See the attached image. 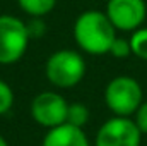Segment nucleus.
Here are the masks:
<instances>
[{"label":"nucleus","mask_w":147,"mask_h":146,"mask_svg":"<svg viewBox=\"0 0 147 146\" xmlns=\"http://www.w3.org/2000/svg\"><path fill=\"white\" fill-rule=\"evenodd\" d=\"M19 7L22 12H26L31 17H45L46 14H50L55 5L57 0H17Z\"/></svg>","instance_id":"obj_9"},{"label":"nucleus","mask_w":147,"mask_h":146,"mask_svg":"<svg viewBox=\"0 0 147 146\" xmlns=\"http://www.w3.org/2000/svg\"><path fill=\"white\" fill-rule=\"evenodd\" d=\"M132 55L140 60H147V28H139L130 36Z\"/></svg>","instance_id":"obj_11"},{"label":"nucleus","mask_w":147,"mask_h":146,"mask_svg":"<svg viewBox=\"0 0 147 146\" xmlns=\"http://www.w3.org/2000/svg\"><path fill=\"white\" fill-rule=\"evenodd\" d=\"M14 100H16V96H14L10 84L5 83L3 79H0V115H5L12 110Z\"/></svg>","instance_id":"obj_12"},{"label":"nucleus","mask_w":147,"mask_h":146,"mask_svg":"<svg viewBox=\"0 0 147 146\" xmlns=\"http://www.w3.org/2000/svg\"><path fill=\"white\" fill-rule=\"evenodd\" d=\"M89 122V108L84 103H69V110H67V124L75 126V127H82Z\"/></svg>","instance_id":"obj_10"},{"label":"nucleus","mask_w":147,"mask_h":146,"mask_svg":"<svg viewBox=\"0 0 147 146\" xmlns=\"http://www.w3.org/2000/svg\"><path fill=\"white\" fill-rule=\"evenodd\" d=\"M147 0H108L106 16L116 31H135L142 28L147 16Z\"/></svg>","instance_id":"obj_7"},{"label":"nucleus","mask_w":147,"mask_h":146,"mask_svg":"<svg viewBox=\"0 0 147 146\" xmlns=\"http://www.w3.org/2000/svg\"><path fill=\"white\" fill-rule=\"evenodd\" d=\"M28 24V31H29V36L31 38H36V36H41L45 33V23L41 21V17H31Z\"/></svg>","instance_id":"obj_15"},{"label":"nucleus","mask_w":147,"mask_h":146,"mask_svg":"<svg viewBox=\"0 0 147 146\" xmlns=\"http://www.w3.org/2000/svg\"><path fill=\"white\" fill-rule=\"evenodd\" d=\"M144 102V91L137 79L116 76L105 88V103L116 117H130Z\"/></svg>","instance_id":"obj_3"},{"label":"nucleus","mask_w":147,"mask_h":146,"mask_svg":"<svg viewBox=\"0 0 147 146\" xmlns=\"http://www.w3.org/2000/svg\"><path fill=\"white\" fill-rule=\"evenodd\" d=\"M116 38V29L106 12L86 10L74 23V40L77 46L91 55H105Z\"/></svg>","instance_id":"obj_1"},{"label":"nucleus","mask_w":147,"mask_h":146,"mask_svg":"<svg viewBox=\"0 0 147 146\" xmlns=\"http://www.w3.org/2000/svg\"><path fill=\"white\" fill-rule=\"evenodd\" d=\"M45 76L48 83L55 88H75L86 76V60L77 50H57L46 59Z\"/></svg>","instance_id":"obj_2"},{"label":"nucleus","mask_w":147,"mask_h":146,"mask_svg":"<svg viewBox=\"0 0 147 146\" xmlns=\"http://www.w3.org/2000/svg\"><path fill=\"white\" fill-rule=\"evenodd\" d=\"M142 132L130 117L108 119L96 132L94 146H140Z\"/></svg>","instance_id":"obj_5"},{"label":"nucleus","mask_w":147,"mask_h":146,"mask_svg":"<svg viewBox=\"0 0 147 146\" xmlns=\"http://www.w3.org/2000/svg\"><path fill=\"white\" fill-rule=\"evenodd\" d=\"M28 24L10 14H0V65L19 62L29 46Z\"/></svg>","instance_id":"obj_4"},{"label":"nucleus","mask_w":147,"mask_h":146,"mask_svg":"<svg viewBox=\"0 0 147 146\" xmlns=\"http://www.w3.org/2000/svg\"><path fill=\"white\" fill-rule=\"evenodd\" d=\"M108 53H110L111 57H115V59H127V57H130V55H132L130 40L116 36L115 41L111 43V48H110Z\"/></svg>","instance_id":"obj_13"},{"label":"nucleus","mask_w":147,"mask_h":146,"mask_svg":"<svg viewBox=\"0 0 147 146\" xmlns=\"http://www.w3.org/2000/svg\"><path fill=\"white\" fill-rule=\"evenodd\" d=\"M0 146H9V143H7V139L0 134Z\"/></svg>","instance_id":"obj_16"},{"label":"nucleus","mask_w":147,"mask_h":146,"mask_svg":"<svg viewBox=\"0 0 147 146\" xmlns=\"http://www.w3.org/2000/svg\"><path fill=\"white\" fill-rule=\"evenodd\" d=\"M134 122L137 124L142 134H147V102H142V105L134 113Z\"/></svg>","instance_id":"obj_14"},{"label":"nucleus","mask_w":147,"mask_h":146,"mask_svg":"<svg viewBox=\"0 0 147 146\" xmlns=\"http://www.w3.org/2000/svg\"><path fill=\"white\" fill-rule=\"evenodd\" d=\"M41 146H92L86 131L70 124H62L58 127L48 129Z\"/></svg>","instance_id":"obj_8"},{"label":"nucleus","mask_w":147,"mask_h":146,"mask_svg":"<svg viewBox=\"0 0 147 146\" xmlns=\"http://www.w3.org/2000/svg\"><path fill=\"white\" fill-rule=\"evenodd\" d=\"M67 100L57 91H41L31 102V117L45 129H53L67 122Z\"/></svg>","instance_id":"obj_6"}]
</instances>
